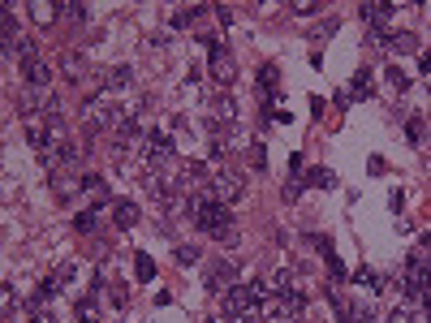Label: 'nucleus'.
I'll return each instance as SVG.
<instances>
[{
  "label": "nucleus",
  "mask_w": 431,
  "mask_h": 323,
  "mask_svg": "<svg viewBox=\"0 0 431 323\" xmlns=\"http://www.w3.org/2000/svg\"><path fill=\"white\" fill-rule=\"evenodd\" d=\"M82 125H86L91 134H103V130L121 134L130 121H125V113H121V103H117L113 91H95V95L82 103Z\"/></svg>",
  "instance_id": "nucleus-1"
},
{
  "label": "nucleus",
  "mask_w": 431,
  "mask_h": 323,
  "mask_svg": "<svg viewBox=\"0 0 431 323\" xmlns=\"http://www.w3.org/2000/svg\"><path fill=\"white\" fill-rule=\"evenodd\" d=\"M190 211H194V225H198L203 233H211V237L220 233V229H229V207H225V203H216L211 194H207V198H194Z\"/></svg>",
  "instance_id": "nucleus-2"
},
{
  "label": "nucleus",
  "mask_w": 431,
  "mask_h": 323,
  "mask_svg": "<svg viewBox=\"0 0 431 323\" xmlns=\"http://www.w3.org/2000/svg\"><path fill=\"white\" fill-rule=\"evenodd\" d=\"M220 306H225V314H233V319H259V293H254V285L246 289V285H229L225 293H220Z\"/></svg>",
  "instance_id": "nucleus-3"
},
{
  "label": "nucleus",
  "mask_w": 431,
  "mask_h": 323,
  "mask_svg": "<svg viewBox=\"0 0 431 323\" xmlns=\"http://www.w3.org/2000/svg\"><path fill=\"white\" fill-rule=\"evenodd\" d=\"M211 169H216V173H211V181H207L211 198H216V203H225V207H229V203H237V198H242V190H246V186H242V177H237L233 169H220V164H211Z\"/></svg>",
  "instance_id": "nucleus-4"
},
{
  "label": "nucleus",
  "mask_w": 431,
  "mask_h": 323,
  "mask_svg": "<svg viewBox=\"0 0 431 323\" xmlns=\"http://www.w3.org/2000/svg\"><path fill=\"white\" fill-rule=\"evenodd\" d=\"M211 78L220 82V86H229L237 78V65H233V57H229L225 47H211Z\"/></svg>",
  "instance_id": "nucleus-5"
},
{
  "label": "nucleus",
  "mask_w": 431,
  "mask_h": 323,
  "mask_svg": "<svg viewBox=\"0 0 431 323\" xmlns=\"http://www.w3.org/2000/svg\"><path fill=\"white\" fill-rule=\"evenodd\" d=\"M22 74H26V82H30L35 91H52V65H47V61H39V57H35V61H26V65H22Z\"/></svg>",
  "instance_id": "nucleus-6"
},
{
  "label": "nucleus",
  "mask_w": 431,
  "mask_h": 323,
  "mask_svg": "<svg viewBox=\"0 0 431 323\" xmlns=\"http://www.w3.org/2000/svg\"><path fill=\"white\" fill-rule=\"evenodd\" d=\"M233 285V263H216L211 272H207V289H216V293H225Z\"/></svg>",
  "instance_id": "nucleus-7"
},
{
  "label": "nucleus",
  "mask_w": 431,
  "mask_h": 323,
  "mask_svg": "<svg viewBox=\"0 0 431 323\" xmlns=\"http://www.w3.org/2000/svg\"><path fill=\"white\" fill-rule=\"evenodd\" d=\"M113 220H117L121 229H134V225H138V207H134L130 198H117V203H113Z\"/></svg>",
  "instance_id": "nucleus-8"
},
{
  "label": "nucleus",
  "mask_w": 431,
  "mask_h": 323,
  "mask_svg": "<svg viewBox=\"0 0 431 323\" xmlns=\"http://www.w3.org/2000/svg\"><path fill=\"white\" fill-rule=\"evenodd\" d=\"M388 323H422V310H418V302H401V306H393Z\"/></svg>",
  "instance_id": "nucleus-9"
},
{
  "label": "nucleus",
  "mask_w": 431,
  "mask_h": 323,
  "mask_svg": "<svg viewBox=\"0 0 431 323\" xmlns=\"http://www.w3.org/2000/svg\"><path fill=\"white\" fill-rule=\"evenodd\" d=\"M26 9H30V18H35V22H43V26H47L52 18H57V13H61V5H47V0H30V5H26Z\"/></svg>",
  "instance_id": "nucleus-10"
},
{
  "label": "nucleus",
  "mask_w": 431,
  "mask_h": 323,
  "mask_svg": "<svg viewBox=\"0 0 431 323\" xmlns=\"http://www.w3.org/2000/svg\"><path fill=\"white\" fill-rule=\"evenodd\" d=\"M130 78H134V74H130L125 65H121V69H108V91H113V95H117V91H125V86H130Z\"/></svg>",
  "instance_id": "nucleus-11"
},
{
  "label": "nucleus",
  "mask_w": 431,
  "mask_h": 323,
  "mask_svg": "<svg viewBox=\"0 0 431 323\" xmlns=\"http://www.w3.org/2000/svg\"><path fill=\"white\" fill-rule=\"evenodd\" d=\"M82 194H86L91 203H103V194H108V190H103V181H99V177H82Z\"/></svg>",
  "instance_id": "nucleus-12"
},
{
  "label": "nucleus",
  "mask_w": 431,
  "mask_h": 323,
  "mask_svg": "<svg viewBox=\"0 0 431 323\" xmlns=\"http://www.w3.org/2000/svg\"><path fill=\"white\" fill-rule=\"evenodd\" d=\"M74 229H78V233H95V229H99V215H95L91 207H86V211H78V220H74Z\"/></svg>",
  "instance_id": "nucleus-13"
},
{
  "label": "nucleus",
  "mask_w": 431,
  "mask_h": 323,
  "mask_svg": "<svg viewBox=\"0 0 431 323\" xmlns=\"http://www.w3.org/2000/svg\"><path fill=\"white\" fill-rule=\"evenodd\" d=\"M388 13H393V5H362V18H366V22H375V26H380Z\"/></svg>",
  "instance_id": "nucleus-14"
},
{
  "label": "nucleus",
  "mask_w": 431,
  "mask_h": 323,
  "mask_svg": "<svg viewBox=\"0 0 431 323\" xmlns=\"http://www.w3.org/2000/svg\"><path fill=\"white\" fill-rule=\"evenodd\" d=\"M203 13V5H190V9H177L173 13V26H194V18Z\"/></svg>",
  "instance_id": "nucleus-15"
},
{
  "label": "nucleus",
  "mask_w": 431,
  "mask_h": 323,
  "mask_svg": "<svg viewBox=\"0 0 431 323\" xmlns=\"http://www.w3.org/2000/svg\"><path fill=\"white\" fill-rule=\"evenodd\" d=\"M393 47H397V52H418V39H414L410 30H401V35H393Z\"/></svg>",
  "instance_id": "nucleus-16"
},
{
  "label": "nucleus",
  "mask_w": 431,
  "mask_h": 323,
  "mask_svg": "<svg viewBox=\"0 0 431 323\" xmlns=\"http://www.w3.org/2000/svg\"><path fill=\"white\" fill-rule=\"evenodd\" d=\"M61 65H65L69 78H82V57H78V52H65V61H61Z\"/></svg>",
  "instance_id": "nucleus-17"
},
{
  "label": "nucleus",
  "mask_w": 431,
  "mask_h": 323,
  "mask_svg": "<svg viewBox=\"0 0 431 323\" xmlns=\"http://www.w3.org/2000/svg\"><path fill=\"white\" fill-rule=\"evenodd\" d=\"M0 306H5V314H13V306H18V293H13V285H0Z\"/></svg>",
  "instance_id": "nucleus-18"
},
{
  "label": "nucleus",
  "mask_w": 431,
  "mask_h": 323,
  "mask_svg": "<svg viewBox=\"0 0 431 323\" xmlns=\"http://www.w3.org/2000/svg\"><path fill=\"white\" fill-rule=\"evenodd\" d=\"M405 134H410L414 142H422V138H427V125H422L418 117H410V121H405Z\"/></svg>",
  "instance_id": "nucleus-19"
},
{
  "label": "nucleus",
  "mask_w": 431,
  "mask_h": 323,
  "mask_svg": "<svg viewBox=\"0 0 431 323\" xmlns=\"http://www.w3.org/2000/svg\"><path fill=\"white\" fill-rule=\"evenodd\" d=\"M337 177L328 173V169H310V186H332Z\"/></svg>",
  "instance_id": "nucleus-20"
},
{
  "label": "nucleus",
  "mask_w": 431,
  "mask_h": 323,
  "mask_svg": "<svg viewBox=\"0 0 431 323\" xmlns=\"http://www.w3.org/2000/svg\"><path fill=\"white\" fill-rule=\"evenodd\" d=\"M354 95H371V74H366V69L354 78Z\"/></svg>",
  "instance_id": "nucleus-21"
},
{
  "label": "nucleus",
  "mask_w": 431,
  "mask_h": 323,
  "mask_svg": "<svg viewBox=\"0 0 431 323\" xmlns=\"http://www.w3.org/2000/svg\"><path fill=\"white\" fill-rule=\"evenodd\" d=\"M78 319H82V323H99V310H95L91 302H82V306H78Z\"/></svg>",
  "instance_id": "nucleus-22"
},
{
  "label": "nucleus",
  "mask_w": 431,
  "mask_h": 323,
  "mask_svg": "<svg viewBox=\"0 0 431 323\" xmlns=\"http://www.w3.org/2000/svg\"><path fill=\"white\" fill-rule=\"evenodd\" d=\"M289 285H293V272H276V276H272V289H285V293H289Z\"/></svg>",
  "instance_id": "nucleus-23"
},
{
  "label": "nucleus",
  "mask_w": 431,
  "mask_h": 323,
  "mask_svg": "<svg viewBox=\"0 0 431 323\" xmlns=\"http://www.w3.org/2000/svg\"><path fill=\"white\" fill-rule=\"evenodd\" d=\"M246 159H250L254 169H263V164H267V155H263V147H250V155H246Z\"/></svg>",
  "instance_id": "nucleus-24"
},
{
  "label": "nucleus",
  "mask_w": 431,
  "mask_h": 323,
  "mask_svg": "<svg viewBox=\"0 0 431 323\" xmlns=\"http://www.w3.org/2000/svg\"><path fill=\"white\" fill-rule=\"evenodd\" d=\"M151 272H155V267H151V259L142 254V259H138V280H151Z\"/></svg>",
  "instance_id": "nucleus-25"
},
{
  "label": "nucleus",
  "mask_w": 431,
  "mask_h": 323,
  "mask_svg": "<svg viewBox=\"0 0 431 323\" xmlns=\"http://www.w3.org/2000/svg\"><path fill=\"white\" fill-rule=\"evenodd\" d=\"M194 259H198V250H194V246H181V250H177V263H194Z\"/></svg>",
  "instance_id": "nucleus-26"
},
{
  "label": "nucleus",
  "mask_w": 431,
  "mask_h": 323,
  "mask_svg": "<svg viewBox=\"0 0 431 323\" xmlns=\"http://www.w3.org/2000/svg\"><path fill=\"white\" fill-rule=\"evenodd\" d=\"M65 13H69V18H78V22H82V18H86V5H78V0H74V5H65Z\"/></svg>",
  "instance_id": "nucleus-27"
},
{
  "label": "nucleus",
  "mask_w": 431,
  "mask_h": 323,
  "mask_svg": "<svg viewBox=\"0 0 431 323\" xmlns=\"http://www.w3.org/2000/svg\"><path fill=\"white\" fill-rule=\"evenodd\" d=\"M388 86H393V91H405V78H401L397 69H388Z\"/></svg>",
  "instance_id": "nucleus-28"
},
{
  "label": "nucleus",
  "mask_w": 431,
  "mask_h": 323,
  "mask_svg": "<svg viewBox=\"0 0 431 323\" xmlns=\"http://www.w3.org/2000/svg\"><path fill=\"white\" fill-rule=\"evenodd\" d=\"M30 323H57V319H52L47 310H35V319H30Z\"/></svg>",
  "instance_id": "nucleus-29"
},
{
  "label": "nucleus",
  "mask_w": 431,
  "mask_h": 323,
  "mask_svg": "<svg viewBox=\"0 0 431 323\" xmlns=\"http://www.w3.org/2000/svg\"><path fill=\"white\" fill-rule=\"evenodd\" d=\"M427 142H431V134H427Z\"/></svg>",
  "instance_id": "nucleus-30"
}]
</instances>
